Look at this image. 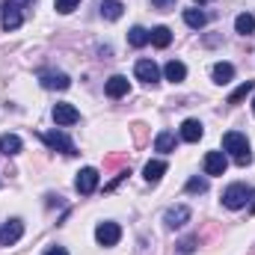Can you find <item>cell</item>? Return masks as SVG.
<instances>
[{
	"label": "cell",
	"mask_w": 255,
	"mask_h": 255,
	"mask_svg": "<svg viewBox=\"0 0 255 255\" xmlns=\"http://www.w3.org/2000/svg\"><path fill=\"white\" fill-rule=\"evenodd\" d=\"M223 148L229 151V154H235V160L241 163V166H247V163H253V151H250V139L241 133V130H229V133H223Z\"/></svg>",
	"instance_id": "cell-1"
},
{
	"label": "cell",
	"mask_w": 255,
	"mask_h": 255,
	"mask_svg": "<svg viewBox=\"0 0 255 255\" xmlns=\"http://www.w3.org/2000/svg\"><path fill=\"white\" fill-rule=\"evenodd\" d=\"M250 199H255V190L250 187V184H229V187L223 190V205H226V208H232V211L247 208V205H250Z\"/></svg>",
	"instance_id": "cell-2"
},
{
	"label": "cell",
	"mask_w": 255,
	"mask_h": 255,
	"mask_svg": "<svg viewBox=\"0 0 255 255\" xmlns=\"http://www.w3.org/2000/svg\"><path fill=\"white\" fill-rule=\"evenodd\" d=\"M39 139H42L48 148H54V151H63V154H68V157H74V154H77L74 142L65 136L63 130H42V133H39Z\"/></svg>",
	"instance_id": "cell-3"
},
{
	"label": "cell",
	"mask_w": 255,
	"mask_h": 255,
	"mask_svg": "<svg viewBox=\"0 0 255 255\" xmlns=\"http://www.w3.org/2000/svg\"><path fill=\"white\" fill-rule=\"evenodd\" d=\"M95 241L101 244V247H116L119 241H122V229H119V223H98V229H95Z\"/></svg>",
	"instance_id": "cell-4"
},
{
	"label": "cell",
	"mask_w": 255,
	"mask_h": 255,
	"mask_svg": "<svg viewBox=\"0 0 255 255\" xmlns=\"http://www.w3.org/2000/svg\"><path fill=\"white\" fill-rule=\"evenodd\" d=\"M202 166H205V175L217 178V175H226L229 160H226V154H223V151H208V154L202 157Z\"/></svg>",
	"instance_id": "cell-5"
},
{
	"label": "cell",
	"mask_w": 255,
	"mask_h": 255,
	"mask_svg": "<svg viewBox=\"0 0 255 255\" xmlns=\"http://www.w3.org/2000/svg\"><path fill=\"white\" fill-rule=\"evenodd\" d=\"M98 169H92V166H86V169H80L77 172V178H74V187H77V193H83V196H89V193L98 190Z\"/></svg>",
	"instance_id": "cell-6"
},
{
	"label": "cell",
	"mask_w": 255,
	"mask_h": 255,
	"mask_svg": "<svg viewBox=\"0 0 255 255\" xmlns=\"http://www.w3.org/2000/svg\"><path fill=\"white\" fill-rule=\"evenodd\" d=\"M133 74H136V80H142L148 86H154L160 80V68L154 65V60H139V63L133 65Z\"/></svg>",
	"instance_id": "cell-7"
},
{
	"label": "cell",
	"mask_w": 255,
	"mask_h": 255,
	"mask_svg": "<svg viewBox=\"0 0 255 255\" xmlns=\"http://www.w3.org/2000/svg\"><path fill=\"white\" fill-rule=\"evenodd\" d=\"M24 235V223L21 220H9L3 229H0V247H15Z\"/></svg>",
	"instance_id": "cell-8"
},
{
	"label": "cell",
	"mask_w": 255,
	"mask_h": 255,
	"mask_svg": "<svg viewBox=\"0 0 255 255\" xmlns=\"http://www.w3.org/2000/svg\"><path fill=\"white\" fill-rule=\"evenodd\" d=\"M51 116H54V122H57L60 128L80 122V113H77V107H74V104H57V107L51 110Z\"/></svg>",
	"instance_id": "cell-9"
},
{
	"label": "cell",
	"mask_w": 255,
	"mask_h": 255,
	"mask_svg": "<svg viewBox=\"0 0 255 255\" xmlns=\"http://www.w3.org/2000/svg\"><path fill=\"white\" fill-rule=\"evenodd\" d=\"M39 83H42L45 89H68V86H71V77L63 74V71H42V74H39Z\"/></svg>",
	"instance_id": "cell-10"
},
{
	"label": "cell",
	"mask_w": 255,
	"mask_h": 255,
	"mask_svg": "<svg viewBox=\"0 0 255 255\" xmlns=\"http://www.w3.org/2000/svg\"><path fill=\"white\" fill-rule=\"evenodd\" d=\"M187 220H190V208H187V205H175V208H169V211L163 214V223H166L169 229H181Z\"/></svg>",
	"instance_id": "cell-11"
},
{
	"label": "cell",
	"mask_w": 255,
	"mask_h": 255,
	"mask_svg": "<svg viewBox=\"0 0 255 255\" xmlns=\"http://www.w3.org/2000/svg\"><path fill=\"white\" fill-rule=\"evenodd\" d=\"M3 30H18L21 24H24V15H21V6H15V3H6L3 6Z\"/></svg>",
	"instance_id": "cell-12"
},
{
	"label": "cell",
	"mask_w": 255,
	"mask_h": 255,
	"mask_svg": "<svg viewBox=\"0 0 255 255\" xmlns=\"http://www.w3.org/2000/svg\"><path fill=\"white\" fill-rule=\"evenodd\" d=\"M128 89H130V83H128V77H122V74H113V77L104 83V92H107V98H125Z\"/></svg>",
	"instance_id": "cell-13"
},
{
	"label": "cell",
	"mask_w": 255,
	"mask_h": 255,
	"mask_svg": "<svg viewBox=\"0 0 255 255\" xmlns=\"http://www.w3.org/2000/svg\"><path fill=\"white\" fill-rule=\"evenodd\" d=\"M202 136H205V128H202L199 119H187V122L181 125V139H184V142H199Z\"/></svg>",
	"instance_id": "cell-14"
},
{
	"label": "cell",
	"mask_w": 255,
	"mask_h": 255,
	"mask_svg": "<svg viewBox=\"0 0 255 255\" xmlns=\"http://www.w3.org/2000/svg\"><path fill=\"white\" fill-rule=\"evenodd\" d=\"M163 74H166L169 83H184V77H187V65L181 63V60H169L166 68H163Z\"/></svg>",
	"instance_id": "cell-15"
},
{
	"label": "cell",
	"mask_w": 255,
	"mask_h": 255,
	"mask_svg": "<svg viewBox=\"0 0 255 255\" xmlns=\"http://www.w3.org/2000/svg\"><path fill=\"white\" fill-rule=\"evenodd\" d=\"M122 12H125V3H122V0H101V18H107V21H119Z\"/></svg>",
	"instance_id": "cell-16"
},
{
	"label": "cell",
	"mask_w": 255,
	"mask_h": 255,
	"mask_svg": "<svg viewBox=\"0 0 255 255\" xmlns=\"http://www.w3.org/2000/svg\"><path fill=\"white\" fill-rule=\"evenodd\" d=\"M211 77H214V83H232V77H235V65L232 63H217L211 68Z\"/></svg>",
	"instance_id": "cell-17"
},
{
	"label": "cell",
	"mask_w": 255,
	"mask_h": 255,
	"mask_svg": "<svg viewBox=\"0 0 255 255\" xmlns=\"http://www.w3.org/2000/svg\"><path fill=\"white\" fill-rule=\"evenodd\" d=\"M163 172H166V163H163V160H148L145 169H142V175H145L148 184H157V181L163 178Z\"/></svg>",
	"instance_id": "cell-18"
},
{
	"label": "cell",
	"mask_w": 255,
	"mask_h": 255,
	"mask_svg": "<svg viewBox=\"0 0 255 255\" xmlns=\"http://www.w3.org/2000/svg\"><path fill=\"white\" fill-rule=\"evenodd\" d=\"M21 148H24V142H21L18 133H3V136H0V151H3V154L12 157V154H18Z\"/></svg>",
	"instance_id": "cell-19"
},
{
	"label": "cell",
	"mask_w": 255,
	"mask_h": 255,
	"mask_svg": "<svg viewBox=\"0 0 255 255\" xmlns=\"http://www.w3.org/2000/svg\"><path fill=\"white\" fill-rule=\"evenodd\" d=\"M148 42H151L154 48H169V42H172V30H169V27H154V30L148 33Z\"/></svg>",
	"instance_id": "cell-20"
},
{
	"label": "cell",
	"mask_w": 255,
	"mask_h": 255,
	"mask_svg": "<svg viewBox=\"0 0 255 255\" xmlns=\"http://www.w3.org/2000/svg\"><path fill=\"white\" fill-rule=\"evenodd\" d=\"M235 30H238L241 36H253V33H255V15L241 12V15L235 18Z\"/></svg>",
	"instance_id": "cell-21"
},
{
	"label": "cell",
	"mask_w": 255,
	"mask_h": 255,
	"mask_svg": "<svg viewBox=\"0 0 255 255\" xmlns=\"http://www.w3.org/2000/svg\"><path fill=\"white\" fill-rule=\"evenodd\" d=\"M184 24L193 27V30H202V27L208 24V15H205L202 9H184Z\"/></svg>",
	"instance_id": "cell-22"
},
{
	"label": "cell",
	"mask_w": 255,
	"mask_h": 255,
	"mask_svg": "<svg viewBox=\"0 0 255 255\" xmlns=\"http://www.w3.org/2000/svg\"><path fill=\"white\" fill-rule=\"evenodd\" d=\"M154 148H157V151H163V154L175 151V133H169V130L157 133V139H154Z\"/></svg>",
	"instance_id": "cell-23"
},
{
	"label": "cell",
	"mask_w": 255,
	"mask_h": 255,
	"mask_svg": "<svg viewBox=\"0 0 255 255\" xmlns=\"http://www.w3.org/2000/svg\"><path fill=\"white\" fill-rule=\"evenodd\" d=\"M253 89H255L253 80H244V83H241V86H238V89H235V92L229 95V101H226V104H241V101H244V98H247V95H250Z\"/></svg>",
	"instance_id": "cell-24"
},
{
	"label": "cell",
	"mask_w": 255,
	"mask_h": 255,
	"mask_svg": "<svg viewBox=\"0 0 255 255\" xmlns=\"http://www.w3.org/2000/svg\"><path fill=\"white\" fill-rule=\"evenodd\" d=\"M128 42H130L133 48H142V45H148V30H142V27H130V33H128Z\"/></svg>",
	"instance_id": "cell-25"
},
{
	"label": "cell",
	"mask_w": 255,
	"mask_h": 255,
	"mask_svg": "<svg viewBox=\"0 0 255 255\" xmlns=\"http://www.w3.org/2000/svg\"><path fill=\"white\" fill-rule=\"evenodd\" d=\"M187 193H208V178H190L187 181Z\"/></svg>",
	"instance_id": "cell-26"
},
{
	"label": "cell",
	"mask_w": 255,
	"mask_h": 255,
	"mask_svg": "<svg viewBox=\"0 0 255 255\" xmlns=\"http://www.w3.org/2000/svg\"><path fill=\"white\" fill-rule=\"evenodd\" d=\"M77 3H80V0H57L54 6H57V12L68 15V12H74V9H77Z\"/></svg>",
	"instance_id": "cell-27"
},
{
	"label": "cell",
	"mask_w": 255,
	"mask_h": 255,
	"mask_svg": "<svg viewBox=\"0 0 255 255\" xmlns=\"http://www.w3.org/2000/svg\"><path fill=\"white\" fill-rule=\"evenodd\" d=\"M193 247H196V238H187V241H181V244H178V250H181L184 255L193 253Z\"/></svg>",
	"instance_id": "cell-28"
},
{
	"label": "cell",
	"mask_w": 255,
	"mask_h": 255,
	"mask_svg": "<svg viewBox=\"0 0 255 255\" xmlns=\"http://www.w3.org/2000/svg\"><path fill=\"white\" fill-rule=\"evenodd\" d=\"M151 6L154 9H169V6H175V0H151Z\"/></svg>",
	"instance_id": "cell-29"
},
{
	"label": "cell",
	"mask_w": 255,
	"mask_h": 255,
	"mask_svg": "<svg viewBox=\"0 0 255 255\" xmlns=\"http://www.w3.org/2000/svg\"><path fill=\"white\" fill-rule=\"evenodd\" d=\"M45 255H68L63 247H51V250H45Z\"/></svg>",
	"instance_id": "cell-30"
},
{
	"label": "cell",
	"mask_w": 255,
	"mask_h": 255,
	"mask_svg": "<svg viewBox=\"0 0 255 255\" xmlns=\"http://www.w3.org/2000/svg\"><path fill=\"white\" fill-rule=\"evenodd\" d=\"M6 3H15V6H21V3H36V0H6Z\"/></svg>",
	"instance_id": "cell-31"
},
{
	"label": "cell",
	"mask_w": 255,
	"mask_h": 255,
	"mask_svg": "<svg viewBox=\"0 0 255 255\" xmlns=\"http://www.w3.org/2000/svg\"><path fill=\"white\" fill-rule=\"evenodd\" d=\"M193 3H199V6H202V3H211V0H193Z\"/></svg>",
	"instance_id": "cell-32"
},
{
	"label": "cell",
	"mask_w": 255,
	"mask_h": 255,
	"mask_svg": "<svg viewBox=\"0 0 255 255\" xmlns=\"http://www.w3.org/2000/svg\"><path fill=\"white\" fill-rule=\"evenodd\" d=\"M253 113H255V98H253Z\"/></svg>",
	"instance_id": "cell-33"
},
{
	"label": "cell",
	"mask_w": 255,
	"mask_h": 255,
	"mask_svg": "<svg viewBox=\"0 0 255 255\" xmlns=\"http://www.w3.org/2000/svg\"><path fill=\"white\" fill-rule=\"evenodd\" d=\"M253 214H255V202H253Z\"/></svg>",
	"instance_id": "cell-34"
}]
</instances>
